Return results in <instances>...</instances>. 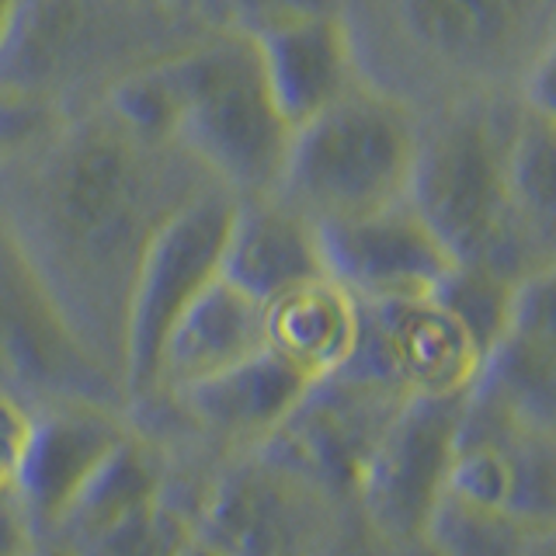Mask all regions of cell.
I'll return each mask as SVG.
<instances>
[{
  "label": "cell",
  "instance_id": "1",
  "mask_svg": "<svg viewBox=\"0 0 556 556\" xmlns=\"http://www.w3.org/2000/svg\"><path fill=\"white\" fill-rule=\"evenodd\" d=\"M208 185L195 156L98 101L0 156V226L66 327L126 341L147 248Z\"/></svg>",
  "mask_w": 556,
  "mask_h": 556
},
{
  "label": "cell",
  "instance_id": "2",
  "mask_svg": "<svg viewBox=\"0 0 556 556\" xmlns=\"http://www.w3.org/2000/svg\"><path fill=\"white\" fill-rule=\"evenodd\" d=\"M358 80L428 115L553 91L556 0H341Z\"/></svg>",
  "mask_w": 556,
  "mask_h": 556
},
{
  "label": "cell",
  "instance_id": "3",
  "mask_svg": "<svg viewBox=\"0 0 556 556\" xmlns=\"http://www.w3.org/2000/svg\"><path fill=\"white\" fill-rule=\"evenodd\" d=\"M205 31L185 0H22L0 49V91L63 118Z\"/></svg>",
  "mask_w": 556,
  "mask_h": 556
},
{
  "label": "cell",
  "instance_id": "4",
  "mask_svg": "<svg viewBox=\"0 0 556 556\" xmlns=\"http://www.w3.org/2000/svg\"><path fill=\"white\" fill-rule=\"evenodd\" d=\"M515 101H463L421 115L407 202L456 265H483L521 282L556 261L532 251L508 208L504 150Z\"/></svg>",
  "mask_w": 556,
  "mask_h": 556
},
{
  "label": "cell",
  "instance_id": "5",
  "mask_svg": "<svg viewBox=\"0 0 556 556\" xmlns=\"http://www.w3.org/2000/svg\"><path fill=\"white\" fill-rule=\"evenodd\" d=\"M161 70L174 143L237 199L275 191L292 129L268 94L251 35L205 31Z\"/></svg>",
  "mask_w": 556,
  "mask_h": 556
},
{
  "label": "cell",
  "instance_id": "6",
  "mask_svg": "<svg viewBox=\"0 0 556 556\" xmlns=\"http://www.w3.org/2000/svg\"><path fill=\"white\" fill-rule=\"evenodd\" d=\"M417 132L421 115L358 80L292 129L275 195L317 226L404 202Z\"/></svg>",
  "mask_w": 556,
  "mask_h": 556
},
{
  "label": "cell",
  "instance_id": "7",
  "mask_svg": "<svg viewBox=\"0 0 556 556\" xmlns=\"http://www.w3.org/2000/svg\"><path fill=\"white\" fill-rule=\"evenodd\" d=\"M233 205L237 195L223 185H208L161 226L147 248L126 320V344L143 369H153L170 324L219 275Z\"/></svg>",
  "mask_w": 556,
  "mask_h": 556
},
{
  "label": "cell",
  "instance_id": "8",
  "mask_svg": "<svg viewBox=\"0 0 556 556\" xmlns=\"http://www.w3.org/2000/svg\"><path fill=\"white\" fill-rule=\"evenodd\" d=\"M317 237L324 271L358 303L431 295L456 265L407 199L376 213L320 223Z\"/></svg>",
  "mask_w": 556,
  "mask_h": 556
},
{
  "label": "cell",
  "instance_id": "9",
  "mask_svg": "<svg viewBox=\"0 0 556 556\" xmlns=\"http://www.w3.org/2000/svg\"><path fill=\"white\" fill-rule=\"evenodd\" d=\"M219 275L261 306L309 278L327 275L317 223L306 219L275 191L237 199L223 243Z\"/></svg>",
  "mask_w": 556,
  "mask_h": 556
},
{
  "label": "cell",
  "instance_id": "10",
  "mask_svg": "<svg viewBox=\"0 0 556 556\" xmlns=\"http://www.w3.org/2000/svg\"><path fill=\"white\" fill-rule=\"evenodd\" d=\"M254 46L268 94L289 129H300L358 84L352 46L338 14L286 22L254 35Z\"/></svg>",
  "mask_w": 556,
  "mask_h": 556
},
{
  "label": "cell",
  "instance_id": "11",
  "mask_svg": "<svg viewBox=\"0 0 556 556\" xmlns=\"http://www.w3.org/2000/svg\"><path fill=\"white\" fill-rule=\"evenodd\" d=\"M261 348H268L265 306L216 275L170 324L153 365H164L185 382H205Z\"/></svg>",
  "mask_w": 556,
  "mask_h": 556
},
{
  "label": "cell",
  "instance_id": "12",
  "mask_svg": "<svg viewBox=\"0 0 556 556\" xmlns=\"http://www.w3.org/2000/svg\"><path fill=\"white\" fill-rule=\"evenodd\" d=\"M358 300L330 275H317L265 303V344L295 369H327L355 348Z\"/></svg>",
  "mask_w": 556,
  "mask_h": 556
},
{
  "label": "cell",
  "instance_id": "13",
  "mask_svg": "<svg viewBox=\"0 0 556 556\" xmlns=\"http://www.w3.org/2000/svg\"><path fill=\"white\" fill-rule=\"evenodd\" d=\"M504 185L518 233L532 251L556 261V104L515 101Z\"/></svg>",
  "mask_w": 556,
  "mask_h": 556
},
{
  "label": "cell",
  "instance_id": "14",
  "mask_svg": "<svg viewBox=\"0 0 556 556\" xmlns=\"http://www.w3.org/2000/svg\"><path fill=\"white\" fill-rule=\"evenodd\" d=\"M185 4L208 31H237L254 39L300 17L338 14L341 0H185Z\"/></svg>",
  "mask_w": 556,
  "mask_h": 556
},
{
  "label": "cell",
  "instance_id": "15",
  "mask_svg": "<svg viewBox=\"0 0 556 556\" xmlns=\"http://www.w3.org/2000/svg\"><path fill=\"white\" fill-rule=\"evenodd\" d=\"M17 4H22V0H0V49H4L8 39H11V28H14V17H17Z\"/></svg>",
  "mask_w": 556,
  "mask_h": 556
}]
</instances>
